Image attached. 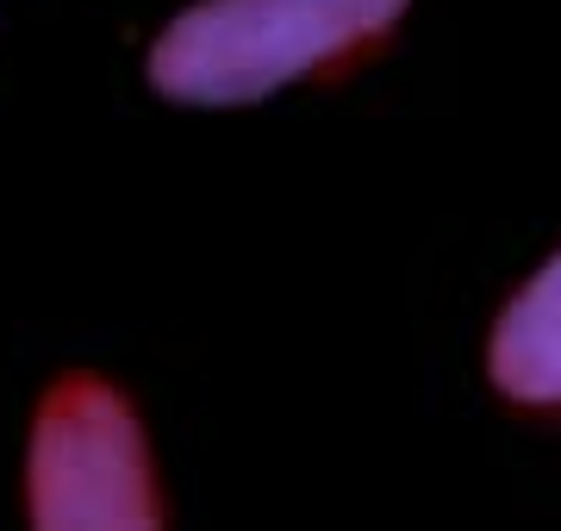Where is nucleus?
I'll return each instance as SVG.
<instances>
[{"label":"nucleus","mask_w":561,"mask_h":531,"mask_svg":"<svg viewBox=\"0 0 561 531\" xmlns=\"http://www.w3.org/2000/svg\"><path fill=\"white\" fill-rule=\"evenodd\" d=\"M400 13L405 0H201L157 38L150 82L187 106H243L375 44Z\"/></svg>","instance_id":"f257e3e1"},{"label":"nucleus","mask_w":561,"mask_h":531,"mask_svg":"<svg viewBox=\"0 0 561 531\" xmlns=\"http://www.w3.org/2000/svg\"><path fill=\"white\" fill-rule=\"evenodd\" d=\"M32 519L62 526H157V475L138 413L101 375H69L44 394L32 426Z\"/></svg>","instance_id":"f03ea898"},{"label":"nucleus","mask_w":561,"mask_h":531,"mask_svg":"<svg viewBox=\"0 0 561 531\" xmlns=\"http://www.w3.org/2000/svg\"><path fill=\"white\" fill-rule=\"evenodd\" d=\"M493 388L518 407H561V250L518 287V301L505 307L493 350Z\"/></svg>","instance_id":"7ed1b4c3"}]
</instances>
